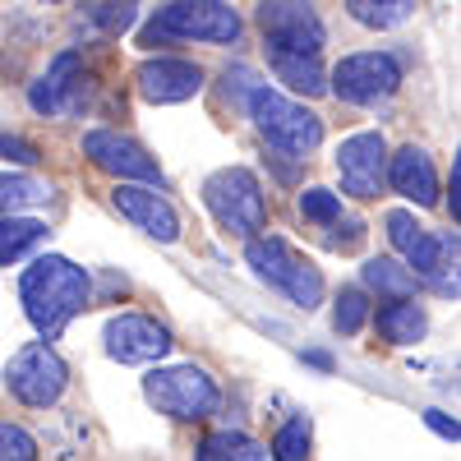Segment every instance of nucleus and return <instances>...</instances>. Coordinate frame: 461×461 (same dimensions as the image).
<instances>
[{
  "label": "nucleus",
  "mask_w": 461,
  "mask_h": 461,
  "mask_svg": "<svg viewBox=\"0 0 461 461\" xmlns=\"http://www.w3.org/2000/svg\"><path fill=\"white\" fill-rule=\"evenodd\" d=\"M88 295H93V282L79 263H69L60 254H42L23 267L19 277V300H23V314L28 323L37 328L42 341H56L74 314L88 310Z\"/></svg>",
  "instance_id": "f257e3e1"
},
{
  "label": "nucleus",
  "mask_w": 461,
  "mask_h": 461,
  "mask_svg": "<svg viewBox=\"0 0 461 461\" xmlns=\"http://www.w3.org/2000/svg\"><path fill=\"white\" fill-rule=\"evenodd\" d=\"M240 14L226 0H171L152 14L139 32V47H158V42H217V47H236L240 42Z\"/></svg>",
  "instance_id": "f03ea898"
},
{
  "label": "nucleus",
  "mask_w": 461,
  "mask_h": 461,
  "mask_svg": "<svg viewBox=\"0 0 461 461\" xmlns=\"http://www.w3.org/2000/svg\"><path fill=\"white\" fill-rule=\"evenodd\" d=\"M245 111H249V121L254 130L273 143L277 152H286V158H310V152L323 143V121L314 111H304L300 102L282 97L277 88H267L258 84L249 97H245Z\"/></svg>",
  "instance_id": "7ed1b4c3"
},
{
  "label": "nucleus",
  "mask_w": 461,
  "mask_h": 461,
  "mask_svg": "<svg viewBox=\"0 0 461 461\" xmlns=\"http://www.w3.org/2000/svg\"><path fill=\"white\" fill-rule=\"evenodd\" d=\"M245 258H249L258 282L282 291L291 304H300V310H319V300H323V273L304 254H295L282 236H254L249 249H245Z\"/></svg>",
  "instance_id": "20e7f679"
},
{
  "label": "nucleus",
  "mask_w": 461,
  "mask_h": 461,
  "mask_svg": "<svg viewBox=\"0 0 461 461\" xmlns=\"http://www.w3.org/2000/svg\"><path fill=\"white\" fill-rule=\"evenodd\" d=\"M203 203L208 212L230 230V236H245L254 240V230H263L267 221V199H263V185L249 167H221L203 180Z\"/></svg>",
  "instance_id": "39448f33"
},
{
  "label": "nucleus",
  "mask_w": 461,
  "mask_h": 461,
  "mask_svg": "<svg viewBox=\"0 0 461 461\" xmlns=\"http://www.w3.org/2000/svg\"><path fill=\"white\" fill-rule=\"evenodd\" d=\"M143 397L158 406L162 415L171 420H185V425H194V420H208L221 402L217 383L199 369V365H171V369H152L143 378Z\"/></svg>",
  "instance_id": "423d86ee"
},
{
  "label": "nucleus",
  "mask_w": 461,
  "mask_h": 461,
  "mask_svg": "<svg viewBox=\"0 0 461 461\" xmlns=\"http://www.w3.org/2000/svg\"><path fill=\"white\" fill-rule=\"evenodd\" d=\"M5 388L32 411H51L69 388V365L56 356L51 341H28L5 365Z\"/></svg>",
  "instance_id": "0eeeda50"
},
{
  "label": "nucleus",
  "mask_w": 461,
  "mask_h": 461,
  "mask_svg": "<svg viewBox=\"0 0 461 461\" xmlns=\"http://www.w3.org/2000/svg\"><path fill=\"white\" fill-rule=\"evenodd\" d=\"M328 88L346 106H378L402 88V60L393 51H356V56L337 60Z\"/></svg>",
  "instance_id": "6e6552de"
},
{
  "label": "nucleus",
  "mask_w": 461,
  "mask_h": 461,
  "mask_svg": "<svg viewBox=\"0 0 461 461\" xmlns=\"http://www.w3.org/2000/svg\"><path fill=\"white\" fill-rule=\"evenodd\" d=\"M258 28H263L267 56H319V47L328 42L323 19L304 0H263Z\"/></svg>",
  "instance_id": "1a4fd4ad"
},
{
  "label": "nucleus",
  "mask_w": 461,
  "mask_h": 461,
  "mask_svg": "<svg viewBox=\"0 0 461 461\" xmlns=\"http://www.w3.org/2000/svg\"><path fill=\"white\" fill-rule=\"evenodd\" d=\"M84 158L97 171L115 176L121 185H152V189L162 185V171L148 158V148L125 139V134H115V130H88L84 134Z\"/></svg>",
  "instance_id": "9d476101"
},
{
  "label": "nucleus",
  "mask_w": 461,
  "mask_h": 461,
  "mask_svg": "<svg viewBox=\"0 0 461 461\" xmlns=\"http://www.w3.org/2000/svg\"><path fill=\"white\" fill-rule=\"evenodd\" d=\"M88 102V69H84V56L79 51H60L47 74L28 88V106L37 115H79Z\"/></svg>",
  "instance_id": "9b49d317"
},
{
  "label": "nucleus",
  "mask_w": 461,
  "mask_h": 461,
  "mask_svg": "<svg viewBox=\"0 0 461 461\" xmlns=\"http://www.w3.org/2000/svg\"><path fill=\"white\" fill-rule=\"evenodd\" d=\"M383 171H388V143H383L378 130H360L351 139H341V148H337V176H341V189L351 199H360V203L378 199Z\"/></svg>",
  "instance_id": "f8f14e48"
},
{
  "label": "nucleus",
  "mask_w": 461,
  "mask_h": 461,
  "mask_svg": "<svg viewBox=\"0 0 461 461\" xmlns=\"http://www.w3.org/2000/svg\"><path fill=\"white\" fill-rule=\"evenodd\" d=\"M383 226H388V240L393 249L406 258V273L415 277H438L443 273V254H456V236H434V230H425L406 208H393L388 217H383Z\"/></svg>",
  "instance_id": "ddd939ff"
},
{
  "label": "nucleus",
  "mask_w": 461,
  "mask_h": 461,
  "mask_svg": "<svg viewBox=\"0 0 461 461\" xmlns=\"http://www.w3.org/2000/svg\"><path fill=\"white\" fill-rule=\"evenodd\" d=\"M171 351V332L148 314H121L106 323V356L121 365H152Z\"/></svg>",
  "instance_id": "4468645a"
},
{
  "label": "nucleus",
  "mask_w": 461,
  "mask_h": 461,
  "mask_svg": "<svg viewBox=\"0 0 461 461\" xmlns=\"http://www.w3.org/2000/svg\"><path fill=\"white\" fill-rule=\"evenodd\" d=\"M139 93L152 102V106H176V102H189L203 93V69L194 60H180V56H152L139 65Z\"/></svg>",
  "instance_id": "2eb2a0df"
},
{
  "label": "nucleus",
  "mask_w": 461,
  "mask_h": 461,
  "mask_svg": "<svg viewBox=\"0 0 461 461\" xmlns=\"http://www.w3.org/2000/svg\"><path fill=\"white\" fill-rule=\"evenodd\" d=\"M111 203H115V212H121L125 221H134L139 230H148L152 240H162V245H176L180 240V217H176V208L152 185H115Z\"/></svg>",
  "instance_id": "dca6fc26"
},
{
  "label": "nucleus",
  "mask_w": 461,
  "mask_h": 461,
  "mask_svg": "<svg viewBox=\"0 0 461 461\" xmlns=\"http://www.w3.org/2000/svg\"><path fill=\"white\" fill-rule=\"evenodd\" d=\"M383 180H388L402 199L420 203V208H434L438 203V176H434V162L425 148H397V158H388V171H383Z\"/></svg>",
  "instance_id": "f3484780"
},
{
  "label": "nucleus",
  "mask_w": 461,
  "mask_h": 461,
  "mask_svg": "<svg viewBox=\"0 0 461 461\" xmlns=\"http://www.w3.org/2000/svg\"><path fill=\"white\" fill-rule=\"evenodd\" d=\"M378 332L383 341H393V346H411L429 332V314L420 310V304L411 300H393V304H383L378 310Z\"/></svg>",
  "instance_id": "a211bd4d"
},
{
  "label": "nucleus",
  "mask_w": 461,
  "mask_h": 461,
  "mask_svg": "<svg viewBox=\"0 0 461 461\" xmlns=\"http://www.w3.org/2000/svg\"><path fill=\"white\" fill-rule=\"evenodd\" d=\"M267 60H273V74L291 93H304V97L328 93V74H323L319 56H267Z\"/></svg>",
  "instance_id": "6ab92c4d"
},
{
  "label": "nucleus",
  "mask_w": 461,
  "mask_h": 461,
  "mask_svg": "<svg viewBox=\"0 0 461 461\" xmlns=\"http://www.w3.org/2000/svg\"><path fill=\"white\" fill-rule=\"evenodd\" d=\"M360 277H365L369 291L388 295V300H411L415 295V277L406 273V263H397V258H369L360 267Z\"/></svg>",
  "instance_id": "aec40b11"
},
{
  "label": "nucleus",
  "mask_w": 461,
  "mask_h": 461,
  "mask_svg": "<svg viewBox=\"0 0 461 461\" xmlns=\"http://www.w3.org/2000/svg\"><path fill=\"white\" fill-rule=\"evenodd\" d=\"M194 461H267V447L236 434V429H217L199 443V456Z\"/></svg>",
  "instance_id": "412c9836"
},
{
  "label": "nucleus",
  "mask_w": 461,
  "mask_h": 461,
  "mask_svg": "<svg viewBox=\"0 0 461 461\" xmlns=\"http://www.w3.org/2000/svg\"><path fill=\"white\" fill-rule=\"evenodd\" d=\"M346 10H351L356 23L388 32V28H402L415 14V0H346Z\"/></svg>",
  "instance_id": "4be33fe9"
},
{
  "label": "nucleus",
  "mask_w": 461,
  "mask_h": 461,
  "mask_svg": "<svg viewBox=\"0 0 461 461\" xmlns=\"http://www.w3.org/2000/svg\"><path fill=\"white\" fill-rule=\"evenodd\" d=\"M47 199H51V185L32 180V176L0 171V217H19V208H37Z\"/></svg>",
  "instance_id": "5701e85b"
},
{
  "label": "nucleus",
  "mask_w": 461,
  "mask_h": 461,
  "mask_svg": "<svg viewBox=\"0 0 461 461\" xmlns=\"http://www.w3.org/2000/svg\"><path fill=\"white\" fill-rule=\"evenodd\" d=\"M42 236H47V226L37 217H0V267L23 258Z\"/></svg>",
  "instance_id": "b1692460"
},
{
  "label": "nucleus",
  "mask_w": 461,
  "mask_h": 461,
  "mask_svg": "<svg viewBox=\"0 0 461 461\" xmlns=\"http://www.w3.org/2000/svg\"><path fill=\"white\" fill-rule=\"evenodd\" d=\"M134 0H88L84 5V23L93 32H125L134 23Z\"/></svg>",
  "instance_id": "393cba45"
},
{
  "label": "nucleus",
  "mask_w": 461,
  "mask_h": 461,
  "mask_svg": "<svg viewBox=\"0 0 461 461\" xmlns=\"http://www.w3.org/2000/svg\"><path fill=\"white\" fill-rule=\"evenodd\" d=\"M310 415H295L273 438V461H310Z\"/></svg>",
  "instance_id": "a878e982"
},
{
  "label": "nucleus",
  "mask_w": 461,
  "mask_h": 461,
  "mask_svg": "<svg viewBox=\"0 0 461 461\" xmlns=\"http://www.w3.org/2000/svg\"><path fill=\"white\" fill-rule=\"evenodd\" d=\"M365 319H369V295H365L360 286H346V291L337 295V310H332V328H337L341 337H356V332L365 328Z\"/></svg>",
  "instance_id": "bb28decb"
},
{
  "label": "nucleus",
  "mask_w": 461,
  "mask_h": 461,
  "mask_svg": "<svg viewBox=\"0 0 461 461\" xmlns=\"http://www.w3.org/2000/svg\"><path fill=\"white\" fill-rule=\"evenodd\" d=\"M300 217L314 221V226H332L341 217V199L332 194V189L314 185V189H304V194H300Z\"/></svg>",
  "instance_id": "cd10ccee"
},
{
  "label": "nucleus",
  "mask_w": 461,
  "mask_h": 461,
  "mask_svg": "<svg viewBox=\"0 0 461 461\" xmlns=\"http://www.w3.org/2000/svg\"><path fill=\"white\" fill-rule=\"evenodd\" d=\"M42 452H37V438L19 425H10V420H0V461H37Z\"/></svg>",
  "instance_id": "c85d7f7f"
},
{
  "label": "nucleus",
  "mask_w": 461,
  "mask_h": 461,
  "mask_svg": "<svg viewBox=\"0 0 461 461\" xmlns=\"http://www.w3.org/2000/svg\"><path fill=\"white\" fill-rule=\"evenodd\" d=\"M263 79L249 69V65H226L221 69V88H226V102H236V106H245V97L258 88Z\"/></svg>",
  "instance_id": "c756f323"
},
{
  "label": "nucleus",
  "mask_w": 461,
  "mask_h": 461,
  "mask_svg": "<svg viewBox=\"0 0 461 461\" xmlns=\"http://www.w3.org/2000/svg\"><path fill=\"white\" fill-rule=\"evenodd\" d=\"M0 158L23 162V167H37V162H42V152H37L28 139H19V134H0Z\"/></svg>",
  "instance_id": "7c9ffc66"
},
{
  "label": "nucleus",
  "mask_w": 461,
  "mask_h": 461,
  "mask_svg": "<svg viewBox=\"0 0 461 461\" xmlns=\"http://www.w3.org/2000/svg\"><path fill=\"white\" fill-rule=\"evenodd\" d=\"M425 425H429L438 438H447V443H456V438H461L456 420H452V415H443V411H425Z\"/></svg>",
  "instance_id": "2f4dec72"
},
{
  "label": "nucleus",
  "mask_w": 461,
  "mask_h": 461,
  "mask_svg": "<svg viewBox=\"0 0 461 461\" xmlns=\"http://www.w3.org/2000/svg\"><path fill=\"white\" fill-rule=\"evenodd\" d=\"M447 194H452V217H461V167L452 158V180H447Z\"/></svg>",
  "instance_id": "473e14b6"
},
{
  "label": "nucleus",
  "mask_w": 461,
  "mask_h": 461,
  "mask_svg": "<svg viewBox=\"0 0 461 461\" xmlns=\"http://www.w3.org/2000/svg\"><path fill=\"white\" fill-rule=\"evenodd\" d=\"M304 360L319 365V369H332V356H328V351H304Z\"/></svg>",
  "instance_id": "72a5a7b5"
},
{
  "label": "nucleus",
  "mask_w": 461,
  "mask_h": 461,
  "mask_svg": "<svg viewBox=\"0 0 461 461\" xmlns=\"http://www.w3.org/2000/svg\"><path fill=\"white\" fill-rule=\"evenodd\" d=\"M47 5H60V0H47Z\"/></svg>",
  "instance_id": "f704fd0d"
}]
</instances>
